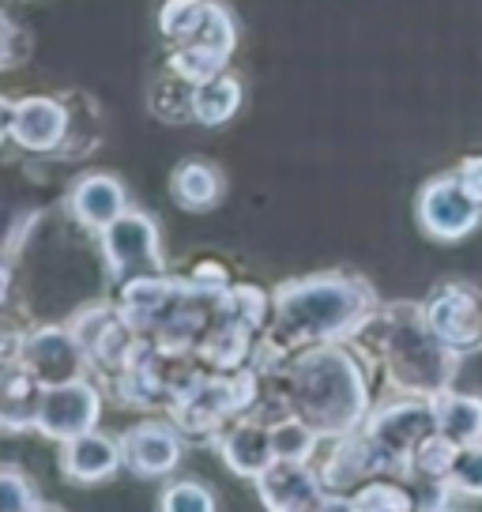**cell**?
Here are the masks:
<instances>
[{
  "instance_id": "cb8c5ba5",
  "label": "cell",
  "mask_w": 482,
  "mask_h": 512,
  "mask_svg": "<svg viewBox=\"0 0 482 512\" xmlns=\"http://www.w3.org/2000/svg\"><path fill=\"white\" fill-rule=\"evenodd\" d=\"M411 497H415V494H411L407 486H400L392 475H381V479L362 482L354 494L343 497V509H354V512H373V509L407 512V509H418V501H411Z\"/></svg>"
},
{
  "instance_id": "d6986e66",
  "label": "cell",
  "mask_w": 482,
  "mask_h": 512,
  "mask_svg": "<svg viewBox=\"0 0 482 512\" xmlns=\"http://www.w3.org/2000/svg\"><path fill=\"white\" fill-rule=\"evenodd\" d=\"M65 211L76 226L91 230V234H102L117 215L129 211V189L113 174H83L68 189Z\"/></svg>"
},
{
  "instance_id": "7a4b0ae2",
  "label": "cell",
  "mask_w": 482,
  "mask_h": 512,
  "mask_svg": "<svg viewBox=\"0 0 482 512\" xmlns=\"http://www.w3.org/2000/svg\"><path fill=\"white\" fill-rule=\"evenodd\" d=\"M370 373L373 366L358 351L354 339L321 343L309 351L290 354L275 369V396L283 415L306 418L324 441H336L362 430L370 418Z\"/></svg>"
},
{
  "instance_id": "d6a6232c",
  "label": "cell",
  "mask_w": 482,
  "mask_h": 512,
  "mask_svg": "<svg viewBox=\"0 0 482 512\" xmlns=\"http://www.w3.org/2000/svg\"><path fill=\"white\" fill-rule=\"evenodd\" d=\"M456 177H460V185L467 189V196H471L475 204H482V155H467V159H460Z\"/></svg>"
},
{
  "instance_id": "e0dca14e",
  "label": "cell",
  "mask_w": 482,
  "mask_h": 512,
  "mask_svg": "<svg viewBox=\"0 0 482 512\" xmlns=\"http://www.w3.org/2000/svg\"><path fill=\"white\" fill-rule=\"evenodd\" d=\"M211 445L219 448L223 464L241 475V479H260L268 467L275 464V445H272V422L257 411L241 415L238 422H230Z\"/></svg>"
},
{
  "instance_id": "9c48e42d",
  "label": "cell",
  "mask_w": 482,
  "mask_h": 512,
  "mask_svg": "<svg viewBox=\"0 0 482 512\" xmlns=\"http://www.w3.org/2000/svg\"><path fill=\"white\" fill-rule=\"evenodd\" d=\"M68 328L76 332L83 354H87V366L98 377H113L140 343V332L132 328L117 302L83 305L68 317Z\"/></svg>"
},
{
  "instance_id": "6da1fadb",
  "label": "cell",
  "mask_w": 482,
  "mask_h": 512,
  "mask_svg": "<svg viewBox=\"0 0 482 512\" xmlns=\"http://www.w3.org/2000/svg\"><path fill=\"white\" fill-rule=\"evenodd\" d=\"M377 309H381V298L373 283L347 268L283 279L279 287H272V317L253 366L264 377H272L290 354L354 339Z\"/></svg>"
},
{
  "instance_id": "8fae6325",
  "label": "cell",
  "mask_w": 482,
  "mask_h": 512,
  "mask_svg": "<svg viewBox=\"0 0 482 512\" xmlns=\"http://www.w3.org/2000/svg\"><path fill=\"white\" fill-rule=\"evenodd\" d=\"M418 230L434 241H460L482 223V204H475L460 185L456 170L434 174L415 196Z\"/></svg>"
},
{
  "instance_id": "4316f807",
  "label": "cell",
  "mask_w": 482,
  "mask_h": 512,
  "mask_svg": "<svg viewBox=\"0 0 482 512\" xmlns=\"http://www.w3.org/2000/svg\"><path fill=\"white\" fill-rule=\"evenodd\" d=\"M456 452H460L456 441H449L445 433H434L426 445L418 448L415 464H411L415 479L422 482V486H441V482L449 479L452 464H456Z\"/></svg>"
},
{
  "instance_id": "f1b7e54d",
  "label": "cell",
  "mask_w": 482,
  "mask_h": 512,
  "mask_svg": "<svg viewBox=\"0 0 482 512\" xmlns=\"http://www.w3.org/2000/svg\"><path fill=\"white\" fill-rule=\"evenodd\" d=\"M204 8H208V0H166L159 8L162 38H166L170 46L185 42V38L196 31V23L204 19Z\"/></svg>"
},
{
  "instance_id": "ba28073f",
  "label": "cell",
  "mask_w": 482,
  "mask_h": 512,
  "mask_svg": "<svg viewBox=\"0 0 482 512\" xmlns=\"http://www.w3.org/2000/svg\"><path fill=\"white\" fill-rule=\"evenodd\" d=\"M234 46H238V23H234V12L226 8L223 0H208L204 8V19L196 23V31L177 42L170 49V72H177L181 80L189 83H204L211 76L226 72V64L234 57Z\"/></svg>"
},
{
  "instance_id": "7402d4cb",
  "label": "cell",
  "mask_w": 482,
  "mask_h": 512,
  "mask_svg": "<svg viewBox=\"0 0 482 512\" xmlns=\"http://www.w3.org/2000/svg\"><path fill=\"white\" fill-rule=\"evenodd\" d=\"M437 430L456 445H475L482 441V396H467L456 388H445L434 396Z\"/></svg>"
},
{
  "instance_id": "d4e9b609",
  "label": "cell",
  "mask_w": 482,
  "mask_h": 512,
  "mask_svg": "<svg viewBox=\"0 0 482 512\" xmlns=\"http://www.w3.org/2000/svg\"><path fill=\"white\" fill-rule=\"evenodd\" d=\"M193 91L196 83L181 80L177 72H166L155 87H151V113L166 121V125H185V121H196V110H193Z\"/></svg>"
},
{
  "instance_id": "44dd1931",
  "label": "cell",
  "mask_w": 482,
  "mask_h": 512,
  "mask_svg": "<svg viewBox=\"0 0 482 512\" xmlns=\"http://www.w3.org/2000/svg\"><path fill=\"white\" fill-rule=\"evenodd\" d=\"M46 396V384L34 377L23 362L4 366V403H0V426L4 433H27L38 422V407Z\"/></svg>"
},
{
  "instance_id": "1f68e13d",
  "label": "cell",
  "mask_w": 482,
  "mask_h": 512,
  "mask_svg": "<svg viewBox=\"0 0 482 512\" xmlns=\"http://www.w3.org/2000/svg\"><path fill=\"white\" fill-rule=\"evenodd\" d=\"M0 27H4V57H0V64L16 68L23 57H31V31H19L12 16L0 19Z\"/></svg>"
},
{
  "instance_id": "4fadbf2b",
  "label": "cell",
  "mask_w": 482,
  "mask_h": 512,
  "mask_svg": "<svg viewBox=\"0 0 482 512\" xmlns=\"http://www.w3.org/2000/svg\"><path fill=\"white\" fill-rule=\"evenodd\" d=\"M264 509L272 512H321V509H343V497H336L324 486L321 471L309 467V460H279L253 479Z\"/></svg>"
},
{
  "instance_id": "5bb4252c",
  "label": "cell",
  "mask_w": 482,
  "mask_h": 512,
  "mask_svg": "<svg viewBox=\"0 0 482 512\" xmlns=\"http://www.w3.org/2000/svg\"><path fill=\"white\" fill-rule=\"evenodd\" d=\"M426 317L452 351L471 354L482 347V290L460 279L437 283L426 298Z\"/></svg>"
},
{
  "instance_id": "3957f363",
  "label": "cell",
  "mask_w": 482,
  "mask_h": 512,
  "mask_svg": "<svg viewBox=\"0 0 482 512\" xmlns=\"http://www.w3.org/2000/svg\"><path fill=\"white\" fill-rule=\"evenodd\" d=\"M358 351L373 369L385 373V384L396 396H426L452 388L460 351H452L426 317V302H388L354 336Z\"/></svg>"
},
{
  "instance_id": "30bf717a",
  "label": "cell",
  "mask_w": 482,
  "mask_h": 512,
  "mask_svg": "<svg viewBox=\"0 0 482 512\" xmlns=\"http://www.w3.org/2000/svg\"><path fill=\"white\" fill-rule=\"evenodd\" d=\"M65 102L68 98L49 95L4 98V136H8V144L53 159L65 147L68 128H72V110Z\"/></svg>"
},
{
  "instance_id": "5b68a950",
  "label": "cell",
  "mask_w": 482,
  "mask_h": 512,
  "mask_svg": "<svg viewBox=\"0 0 482 512\" xmlns=\"http://www.w3.org/2000/svg\"><path fill=\"white\" fill-rule=\"evenodd\" d=\"M196 369H200L196 358L159 347L155 339L140 336L129 362L110 377V392L121 407H132V411H155V407L170 411V403L181 396L185 384L193 381Z\"/></svg>"
},
{
  "instance_id": "52a82bcc",
  "label": "cell",
  "mask_w": 482,
  "mask_h": 512,
  "mask_svg": "<svg viewBox=\"0 0 482 512\" xmlns=\"http://www.w3.org/2000/svg\"><path fill=\"white\" fill-rule=\"evenodd\" d=\"M362 430L381 445L385 456H392L407 471V479H415L411 464H415L418 448L426 445L434 433H441L437 430L434 400H426V396H396V400H385L381 407H373L370 418L362 422Z\"/></svg>"
},
{
  "instance_id": "8992f818",
  "label": "cell",
  "mask_w": 482,
  "mask_h": 512,
  "mask_svg": "<svg viewBox=\"0 0 482 512\" xmlns=\"http://www.w3.org/2000/svg\"><path fill=\"white\" fill-rule=\"evenodd\" d=\"M102 264H106V279L110 287H125L132 279L144 275H162L166 272V256H162V238L159 223L147 211L129 208L125 215H117L102 234Z\"/></svg>"
},
{
  "instance_id": "484cf974",
  "label": "cell",
  "mask_w": 482,
  "mask_h": 512,
  "mask_svg": "<svg viewBox=\"0 0 482 512\" xmlns=\"http://www.w3.org/2000/svg\"><path fill=\"white\" fill-rule=\"evenodd\" d=\"M321 433L298 415H279L272 422V445L279 460H313L321 448Z\"/></svg>"
},
{
  "instance_id": "ac0fdd59",
  "label": "cell",
  "mask_w": 482,
  "mask_h": 512,
  "mask_svg": "<svg viewBox=\"0 0 482 512\" xmlns=\"http://www.w3.org/2000/svg\"><path fill=\"white\" fill-rule=\"evenodd\" d=\"M57 464H61V475H65L72 486H98V482H110L113 475L125 467L121 437L102 433V430H87L61 445Z\"/></svg>"
},
{
  "instance_id": "ffe728a7",
  "label": "cell",
  "mask_w": 482,
  "mask_h": 512,
  "mask_svg": "<svg viewBox=\"0 0 482 512\" xmlns=\"http://www.w3.org/2000/svg\"><path fill=\"white\" fill-rule=\"evenodd\" d=\"M170 196L177 208L204 215V211L219 208L226 196V177L223 170L208 159H185L174 166L170 174Z\"/></svg>"
},
{
  "instance_id": "2e32d148",
  "label": "cell",
  "mask_w": 482,
  "mask_h": 512,
  "mask_svg": "<svg viewBox=\"0 0 482 512\" xmlns=\"http://www.w3.org/2000/svg\"><path fill=\"white\" fill-rule=\"evenodd\" d=\"M181 426L174 418H147L136 422L121 433V456H125V471L136 479H162L181 464Z\"/></svg>"
},
{
  "instance_id": "277c9868",
  "label": "cell",
  "mask_w": 482,
  "mask_h": 512,
  "mask_svg": "<svg viewBox=\"0 0 482 512\" xmlns=\"http://www.w3.org/2000/svg\"><path fill=\"white\" fill-rule=\"evenodd\" d=\"M260 381L264 377H260L257 366L230 369V373L200 366L193 373V381L181 388V396L170 403V418L181 426L185 437L215 441L230 422L257 411Z\"/></svg>"
},
{
  "instance_id": "603a6c76",
  "label": "cell",
  "mask_w": 482,
  "mask_h": 512,
  "mask_svg": "<svg viewBox=\"0 0 482 512\" xmlns=\"http://www.w3.org/2000/svg\"><path fill=\"white\" fill-rule=\"evenodd\" d=\"M193 110L200 125H226L234 113L241 110V80L234 72H219L211 80L196 83L193 91Z\"/></svg>"
},
{
  "instance_id": "9a60e30c",
  "label": "cell",
  "mask_w": 482,
  "mask_h": 512,
  "mask_svg": "<svg viewBox=\"0 0 482 512\" xmlns=\"http://www.w3.org/2000/svg\"><path fill=\"white\" fill-rule=\"evenodd\" d=\"M19 362L31 369L46 388L49 384L76 381V377H87V373H91L87 354H83L76 332L68 328V320L65 324H42V328L23 332Z\"/></svg>"
},
{
  "instance_id": "83f0119b",
  "label": "cell",
  "mask_w": 482,
  "mask_h": 512,
  "mask_svg": "<svg viewBox=\"0 0 482 512\" xmlns=\"http://www.w3.org/2000/svg\"><path fill=\"white\" fill-rule=\"evenodd\" d=\"M441 490L449 497H471L482 501V441L475 445H460L456 464H452L449 479L441 482Z\"/></svg>"
},
{
  "instance_id": "7c38bea8",
  "label": "cell",
  "mask_w": 482,
  "mask_h": 512,
  "mask_svg": "<svg viewBox=\"0 0 482 512\" xmlns=\"http://www.w3.org/2000/svg\"><path fill=\"white\" fill-rule=\"evenodd\" d=\"M98 418H102V388L87 373V377H76V381L49 384L46 396H42V407H38L34 433H42L46 441L65 445L72 437L95 430Z\"/></svg>"
},
{
  "instance_id": "4dcf8cb0",
  "label": "cell",
  "mask_w": 482,
  "mask_h": 512,
  "mask_svg": "<svg viewBox=\"0 0 482 512\" xmlns=\"http://www.w3.org/2000/svg\"><path fill=\"white\" fill-rule=\"evenodd\" d=\"M0 505L8 512H23V509H46V501L38 494V486L31 482V475L19 464H4L0 471Z\"/></svg>"
},
{
  "instance_id": "f546056e",
  "label": "cell",
  "mask_w": 482,
  "mask_h": 512,
  "mask_svg": "<svg viewBox=\"0 0 482 512\" xmlns=\"http://www.w3.org/2000/svg\"><path fill=\"white\" fill-rule=\"evenodd\" d=\"M159 509L162 512H215L219 509V497H215V490H208L204 482L181 479L162 490Z\"/></svg>"
}]
</instances>
